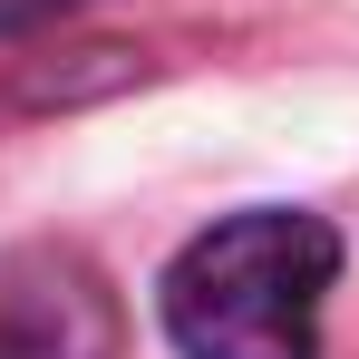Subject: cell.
Returning a JSON list of instances; mask_svg holds the SVG:
<instances>
[{
  "mask_svg": "<svg viewBox=\"0 0 359 359\" xmlns=\"http://www.w3.org/2000/svg\"><path fill=\"white\" fill-rule=\"evenodd\" d=\"M340 292V224L301 204H252L165 262V340L184 359H320V311Z\"/></svg>",
  "mask_w": 359,
  "mask_h": 359,
  "instance_id": "obj_1",
  "label": "cell"
},
{
  "mask_svg": "<svg viewBox=\"0 0 359 359\" xmlns=\"http://www.w3.org/2000/svg\"><path fill=\"white\" fill-rule=\"evenodd\" d=\"M0 359H126V301L78 243L0 252Z\"/></svg>",
  "mask_w": 359,
  "mask_h": 359,
  "instance_id": "obj_2",
  "label": "cell"
},
{
  "mask_svg": "<svg viewBox=\"0 0 359 359\" xmlns=\"http://www.w3.org/2000/svg\"><path fill=\"white\" fill-rule=\"evenodd\" d=\"M68 10H88V0H0V39H20V29H49Z\"/></svg>",
  "mask_w": 359,
  "mask_h": 359,
  "instance_id": "obj_3",
  "label": "cell"
}]
</instances>
